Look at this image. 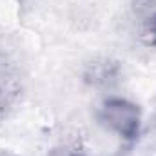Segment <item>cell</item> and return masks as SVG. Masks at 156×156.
I'll use <instances>...</instances> for the list:
<instances>
[{"label": "cell", "instance_id": "obj_1", "mask_svg": "<svg viewBox=\"0 0 156 156\" xmlns=\"http://www.w3.org/2000/svg\"><path fill=\"white\" fill-rule=\"evenodd\" d=\"M100 120L109 131H113L122 140L131 144L140 134L142 111L134 102H131L127 98L111 96L102 104Z\"/></svg>", "mask_w": 156, "mask_h": 156}, {"label": "cell", "instance_id": "obj_5", "mask_svg": "<svg viewBox=\"0 0 156 156\" xmlns=\"http://www.w3.org/2000/svg\"><path fill=\"white\" fill-rule=\"evenodd\" d=\"M156 0H134V9L144 11V9H151V5H154Z\"/></svg>", "mask_w": 156, "mask_h": 156}, {"label": "cell", "instance_id": "obj_2", "mask_svg": "<svg viewBox=\"0 0 156 156\" xmlns=\"http://www.w3.org/2000/svg\"><path fill=\"white\" fill-rule=\"evenodd\" d=\"M22 91L24 85L16 64L9 56L0 55V118L7 116L18 105Z\"/></svg>", "mask_w": 156, "mask_h": 156}, {"label": "cell", "instance_id": "obj_4", "mask_svg": "<svg viewBox=\"0 0 156 156\" xmlns=\"http://www.w3.org/2000/svg\"><path fill=\"white\" fill-rule=\"evenodd\" d=\"M144 37L147 45L156 49V11L149 15V18L145 20V27H144Z\"/></svg>", "mask_w": 156, "mask_h": 156}, {"label": "cell", "instance_id": "obj_3", "mask_svg": "<svg viewBox=\"0 0 156 156\" xmlns=\"http://www.w3.org/2000/svg\"><path fill=\"white\" fill-rule=\"evenodd\" d=\"M120 78V66L113 60L91 62L83 73V80L93 87H109Z\"/></svg>", "mask_w": 156, "mask_h": 156}]
</instances>
